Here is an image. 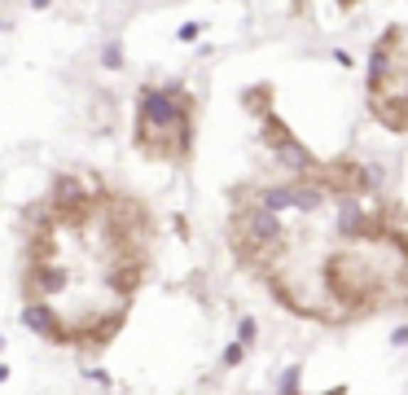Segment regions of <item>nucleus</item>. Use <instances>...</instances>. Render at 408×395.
Returning a JSON list of instances; mask_svg holds the SVG:
<instances>
[{
	"instance_id": "f257e3e1",
	"label": "nucleus",
	"mask_w": 408,
	"mask_h": 395,
	"mask_svg": "<svg viewBox=\"0 0 408 395\" xmlns=\"http://www.w3.org/2000/svg\"><path fill=\"white\" fill-rule=\"evenodd\" d=\"M237 268L299 321L347 330L408 307V220L355 158H294L228 194Z\"/></svg>"
},
{
	"instance_id": "f03ea898",
	"label": "nucleus",
	"mask_w": 408,
	"mask_h": 395,
	"mask_svg": "<svg viewBox=\"0 0 408 395\" xmlns=\"http://www.w3.org/2000/svg\"><path fill=\"white\" fill-rule=\"evenodd\" d=\"M136 145L145 149V158H189L193 97L181 88H145L136 115Z\"/></svg>"
},
{
	"instance_id": "7ed1b4c3",
	"label": "nucleus",
	"mask_w": 408,
	"mask_h": 395,
	"mask_svg": "<svg viewBox=\"0 0 408 395\" xmlns=\"http://www.w3.org/2000/svg\"><path fill=\"white\" fill-rule=\"evenodd\" d=\"M369 84H391V93H395V101L377 115V123H387L395 132H408V48H404V31L382 36L373 70H369Z\"/></svg>"
},
{
	"instance_id": "20e7f679",
	"label": "nucleus",
	"mask_w": 408,
	"mask_h": 395,
	"mask_svg": "<svg viewBox=\"0 0 408 395\" xmlns=\"http://www.w3.org/2000/svg\"><path fill=\"white\" fill-rule=\"evenodd\" d=\"M9 378V364H0V382H5Z\"/></svg>"
}]
</instances>
